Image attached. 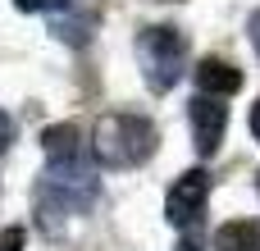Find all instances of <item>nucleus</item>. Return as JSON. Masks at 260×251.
<instances>
[{
    "label": "nucleus",
    "mask_w": 260,
    "mask_h": 251,
    "mask_svg": "<svg viewBox=\"0 0 260 251\" xmlns=\"http://www.w3.org/2000/svg\"><path fill=\"white\" fill-rule=\"evenodd\" d=\"M187 123H192V137H197V155H215L219 142H224V128H229V105L219 96H192L187 105Z\"/></svg>",
    "instance_id": "39448f33"
},
{
    "label": "nucleus",
    "mask_w": 260,
    "mask_h": 251,
    "mask_svg": "<svg viewBox=\"0 0 260 251\" xmlns=\"http://www.w3.org/2000/svg\"><path fill=\"white\" fill-rule=\"evenodd\" d=\"M50 27H55V37H64V41H73V46L91 37V27H82V23H73V18H64V14H55V23H50Z\"/></svg>",
    "instance_id": "1a4fd4ad"
},
{
    "label": "nucleus",
    "mask_w": 260,
    "mask_h": 251,
    "mask_svg": "<svg viewBox=\"0 0 260 251\" xmlns=\"http://www.w3.org/2000/svg\"><path fill=\"white\" fill-rule=\"evenodd\" d=\"M197 87H201V96H233V91H242V69L210 55L197 64Z\"/></svg>",
    "instance_id": "423d86ee"
},
{
    "label": "nucleus",
    "mask_w": 260,
    "mask_h": 251,
    "mask_svg": "<svg viewBox=\"0 0 260 251\" xmlns=\"http://www.w3.org/2000/svg\"><path fill=\"white\" fill-rule=\"evenodd\" d=\"M155 123L142 119V114H128V110H110L96 119L91 128V155L105 165V169H137L155 155Z\"/></svg>",
    "instance_id": "f257e3e1"
},
{
    "label": "nucleus",
    "mask_w": 260,
    "mask_h": 251,
    "mask_svg": "<svg viewBox=\"0 0 260 251\" xmlns=\"http://www.w3.org/2000/svg\"><path fill=\"white\" fill-rule=\"evenodd\" d=\"M251 46H256V55H260V9L251 14Z\"/></svg>",
    "instance_id": "ddd939ff"
},
{
    "label": "nucleus",
    "mask_w": 260,
    "mask_h": 251,
    "mask_svg": "<svg viewBox=\"0 0 260 251\" xmlns=\"http://www.w3.org/2000/svg\"><path fill=\"white\" fill-rule=\"evenodd\" d=\"M210 251H260V219H233L215 233Z\"/></svg>",
    "instance_id": "0eeeda50"
},
{
    "label": "nucleus",
    "mask_w": 260,
    "mask_h": 251,
    "mask_svg": "<svg viewBox=\"0 0 260 251\" xmlns=\"http://www.w3.org/2000/svg\"><path fill=\"white\" fill-rule=\"evenodd\" d=\"M18 9H50V14H64L69 9V0H14Z\"/></svg>",
    "instance_id": "9b49d317"
},
{
    "label": "nucleus",
    "mask_w": 260,
    "mask_h": 251,
    "mask_svg": "<svg viewBox=\"0 0 260 251\" xmlns=\"http://www.w3.org/2000/svg\"><path fill=\"white\" fill-rule=\"evenodd\" d=\"M41 146H46L50 160H78L87 142H82V128L78 123H55V128L41 133Z\"/></svg>",
    "instance_id": "6e6552de"
},
{
    "label": "nucleus",
    "mask_w": 260,
    "mask_h": 251,
    "mask_svg": "<svg viewBox=\"0 0 260 251\" xmlns=\"http://www.w3.org/2000/svg\"><path fill=\"white\" fill-rule=\"evenodd\" d=\"M174 251H206V247H201L197 238H183V242H178V247H174Z\"/></svg>",
    "instance_id": "2eb2a0df"
},
{
    "label": "nucleus",
    "mask_w": 260,
    "mask_h": 251,
    "mask_svg": "<svg viewBox=\"0 0 260 251\" xmlns=\"http://www.w3.org/2000/svg\"><path fill=\"white\" fill-rule=\"evenodd\" d=\"M101 197L96 174L87 169V160H50L46 178H41V229L59 233V215H87Z\"/></svg>",
    "instance_id": "f03ea898"
},
{
    "label": "nucleus",
    "mask_w": 260,
    "mask_h": 251,
    "mask_svg": "<svg viewBox=\"0 0 260 251\" xmlns=\"http://www.w3.org/2000/svg\"><path fill=\"white\" fill-rule=\"evenodd\" d=\"M9 142H14V119H9V114L0 110V155L9 151Z\"/></svg>",
    "instance_id": "f8f14e48"
},
{
    "label": "nucleus",
    "mask_w": 260,
    "mask_h": 251,
    "mask_svg": "<svg viewBox=\"0 0 260 251\" xmlns=\"http://www.w3.org/2000/svg\"><path fill=\"white\" fill-rule=\"evenodd\" d=\"M137 69L146 78V87L155 96L174 91L178 78L187 73V37L174 27V23H160V27H146L137 37Z\"/></svg>",
    "instance_id": "7ed1b4c3"
},
{
    "label": "nucleus",
    "mask_w": 260,
    "mask_h": 251,
    "mask_svg": "<svg viewBox=\"0 0 260 251\" xmlns=\"http://www.w3.org/2000/svg\"><path fill=\"white\" fill-rule=\"evenodd\" d=\"M256 187H260V174H256Z\"/></svg>",
    "instance_id": "dca6fc26"
},
{
    "label": "nucleus",
    "mask_w": 260,
    "mask_h": 251,
    "mask_svg": "<svg viewBox=\"0 0 260 251\" xmlns=\"http://www.w3.org/2000/svg\"><path fill=\"white\" fill-rule=\"evenodd\" d=\"M251 137H256V142H260V101H256V105H251Z\"/></svg>",
    "instance_id": "4468645a"
},
{
    "label": "nucleus",
    "mask_w": 260,
    "mask_h": 251,
    "mask_svg": "<svg viewBox=\"0 0 260 251\" xmlns=\"http://www.w3.org/2000/svg\"><path fill=\"white\" fill-rule=\"evenodd\" d=\"M206 201H210V174L187 169V174H178V183L165 197V219L174 229H197L206 219Z\"/></svg>",
    "instance_id": "20e7f679"
},
{
    "label": "nucleus",
    "mask_w": 260,
    "mask_h": 251,
    "mask_svg": "<svg viewBox=\"0 0 260 251\" xmlns=\"http://www.w3.org/2000/svg\"><path fill=\"white\" fill-rule=\"evenodd\" d=\"M23 242H27V233H23V229H18V224H14V229H5V233H0V251H23Z\"/></svg>",
    "instance_id": "9d476101"
}]
</instances>
